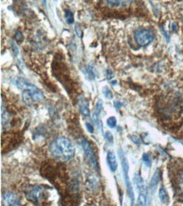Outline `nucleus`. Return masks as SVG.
Segmentation results:
<instances>
[{"mask_svg": "<svg viewBox=\"0 0 183 206\" xmlns=\"http://www.w3.org/2000/svg\"><path fill=\"white\" fill-rule=\"evenodd\" d=\"M50 154L55 159L62 161L71 160L74 156V148L70 140L65 137H59L51 144Z\"/></svg>", "mask_w": 183, "mask_h": 206, "instance_id": "obj_1", "label": "nucleus"}, {"mask_svg": "<svg viewBox=\"0 0 183 206\" xmlns=\"http://www.w3.org/2000/svg\"><path fill=\"white\" fill-rule=\"evenodd\" d=\"M118 155L120 157V160H121V164H122V171H123V176H124V180H125V184L127 187V194L129 196L130 200L132 204H134V193L133 190V186H132V183L130 181L129 175H128V171H129V165L127 162L126 156L124 155V153L122 151V150L119 149L118 150Z\"/></svg>", "mask_w": 183, "mask_h": 206, "instance_id": "obj_2", "label": "nucleus"}, {"mask_svg": "<svg viewBox=\"0 0 183 206\" xmlns=\"http://www.w3.org/2000/svg\"><path fill=\"white\" fill-rule=\"evenodd\" d=\"M134 38L136 42L140 47H146L153 41V34L151 31L146 29H138L134 33Z\"/></svg>", "mask_w": 183, "mask_h": 206, "instance_id": "obj_3", "label": "nucleus"}, {"mask_svg": "<svg viewBox=\"0 0 183 206\" xmlns=\"http://www.w3.org/2000/svg\"><path fill=\"white\" fill-rule=\"evenodd\" d=\"M25 197L32 203H39L44 198V191L40 186H30L25 189Z\"/></svg>", "mask_w": 183, "mask_h": 206, "instance_id": "obj_4", "label": "nucleus"}, {"mask_svg": "<svg viewBox=\"0 0 183 206\" xmlns=\"http://www.w3.org/2000/svg\"><path fill=\"white\" fill-rule=\"evenodd\" d=\"M81 144H82V147L84 149V158L86 160V161L90 164V167L95 168V169H97L98 168V162H97L96 156L94 153L93 149L90 146V144H89V142L84 139L82 140Z\"/></svg>", "mask_w": 183, "mask_h": 206, "instance_id": "obj_5", "label": "nucleus"}, {"mask_svg": "<svg viewBox=\"0 0 183 206\" xmlns=\"http://www.w3.org/2000/svg\"><path fill=\"white\" fill-rule=\"evenodd\" d=\"M4 201L8 204V205H20V199L14 193H6L4 196Z\"/></svg>", "mask_w": 183, "mask_h": 206, "instance_id": "obj_6", "label": "nucleus"}, {"mask_svg": "<svg viewBox=\"0 0 183 206\" xmlns=\"http://www.w3.org/2000/svg\"><path fill=\"white\" fill-rule=\"evenodd\" d=\"M107 165H108L111 171L115 172L117 171V158H116L114 152L109 151L107 153Z\"/></svg>", "mask_w": 183, "mask_h": 206, "instance_id": "obj_7", "label": "nucleus"}, {"mask_svg": "<svg viewBox=\"0 0 183 206\" xmlns=\"http://www.w3.org/2000/svg\"><path fill=\"white\" fill-rule=\"evenodd\" d=\"M79 107H80V113L85 117H89L90 116V111L89 109L87 100L84 97H80L79 100Z\"/></svg>", "mask_w": 183, "mask_h": 206, "instance_id": "obj_8", "label": "nucleus"}, {"mask_svg": "<svg viewBox=\"0 0 183 206\" xmlns=\"http://www.w3.org/2000/svg\"><path fill=\"white\" fill-rule=\"evenodd\" d=\"M101 111H102V101H101V100H99V101H97V103H96V108H95V111H94L93 115H92L93 121H94L95 124H96L97 127H99V125H101V123H100V122L99 120L100 114L101 113Z\"/></svg>", "mask_w": 183, "mask_h": 206, "instance_id": "obj_9", "label": "nucleus"}, {"mask_svg": "<svg viewBox=\"0 0 183 206\" xmlns=\"http://www.w3.org/2000/svg\"><path fill=\"white\" fill-rule=\"evenodd\" d=\"M134 182L135 183L136 187H137V188L138 189V191H139V193L146 191V188H145L144 187V180L140 177V175L135 174L134 177Z\"/></svg>", "mask_w": 183, "mask_h": 206, "instance_id": "obj_10", "label": "nucleus"}, {"mask_svg": "<svg viewBox=\"0 0 183 206\" xmlns=\"http://www.w3.org/2000/svg\"><path fill=\"white\" fill-rule=\"evenodd\" d=\"M132 0H107V4L111 7H119L122 5L128 4Z\"/></svg>", "mask_w": 183, "mask_h": 206, "instance_id": "obj_11", "label": "nucleus"}, {"mask_svg": "<svg viewBox=\"0 0 183 206\" xmlns=\"http://www.w3.org/2000/svg\"><path fill=\"white\" fill-rule=\"evenodd\" d=\"M160 170L158 169L156 171H155V173L154 174V176H153L152 179H151V181H150V184H149V187H150V188L151 189H154V188H155V187L157 186V184L159 183V182H160Z\"/></svg>", "mask_w": 183, "mask_h": 206, "instance_id": "obj_12", "label": "nucleus"}, {"mask_svg": "<svg viewBox=\"0 0 183 206\" xmlns=\"http://www.w3.org/2000/svg\"><path fill=\"white\" fill-rule=\"evenodd\" d=\"M159 198H160V201L164 204H167L169 201V196H168L167 191L164 189V187H161L159 192Z\"/></svg>", "mask_w": 183, "mask_h": 206, "instance_id": "obj_13", "label": "nucleus"}, {"mask_svg": "<svg viewBox=\"0 0 183 206\" xmlns=\"http://www.w3.org/2000/svg\"><path fill=\"white\" fill-rule=\"evenodd\" d=\"M137 204L139 205H146L147 204V191L139 193L138 198H137Z\"/></svg>", "mask_w": 183, "mask_h": 206, "instance_id": "obj_14", "label": "nucleus"}, {"mask_svg": "<svg viewBox=\"0 0 183 206\" xmlns=\"http://www.w3.org/2000/svg\"><path fill=\"white\" fill-rule=\"evenodd\" d=\"M65 19H66L67 22H68V24H69V25H71V24L73 23V21H74L73 15V13L70 11V10H66V11H65Z\"/></svg>", "mask_w": 183, "mask_h": 206, "instance_id": "obj_15", "label": "nucleus"}, {"mask_svg": "<svg viewBox=\"0 0 183 206\" xmlns=\"http://www.w3.org/2000/svg\"><path fill=\"white\" fill-rule=\"evenodd\" d=\"M107 124L108 127H110L111 128H116L117 126V119L115 117H110L107 118Z\"/></svg>", "mask_w": 183, "mask_h": 206, "instance_id": "obj_16", "label": "nucleus"}, {"mask_svg": "<svg viewBox=\"0 0 183 206\" xmlns=\"http://www.w3.org/2000/svg\"><path fill=\"white\" fill-rule=\"evenodd\" d=\"M102 92H103L104 96H105V97L107 98V99H111L112 96H113L111 90L109 89L108 87H103V89H102Z\"/></svg>", "mask_w": 183, "mask_h": 206, "instance_id": "obj_17", "label": "nucleus"}, {"mask_svg": "<svg viewBox=\"0 0 183 206\" xmlns=\"http://www.w3.org/2000/svg\"><path fill=\"white\" fill-rule=\"evenodd\" d=\"M105 139L110 144H113V136L111 133V132H106L105 133Z\"/></svg>", "mask_w": 183, "mask_h": 206, "instance_id": "obj_18", "label": "nucleus"}, {"mask_svg": "<svg viewBox=\"0 0 183 206\" xmlns=\"http://www.w3.org/2000/svg\"><path fill=\"white\" fill-rule=\"evenodd\" d=\"M143 160L144 161L145 165H146L147 167H151V160H150L149 156H148L147 154H144V156H143Z\"/></svg>", "mask_w": 183, "mask_h": 206, "instance_id": "obj_19", "label": "nucleus"}, {"mask_svg": "<svg viewBox=\"0 0 183 206\" xmlns=\"http://www.w3.org/2000/svg\"><path fill=\"white\" fill-rule=\"evenodd\" d=\"M85 125H86V127H87V129L88 131L90 133H94V128H93V126H92V124H90V123H85Z\"/></svg>", "mask_w": 183, "mask_h": 206, "instance_id": "obj_20", "label": "nucleus"}, {"mask_svg": "<svg viewBox=\"0 0 183 206\" xmlns=\"http://www.w3.org/2000/svg\"><path fill=\"white\" fill-rule=\"evenodd\" d=\"M15 38L16 40H18L19 42H21V40L23 39V35H22L20 32H17L15 35Z\"/></svg>", "mask_w": 183, "mask_h": 206, "instance_id": "obj_21", "label": "nucleus"}, {"mask_svg": "<svg viewBox=\"0 0 183 206\" xmlns=\"http://www.w3.org/2000/svg\"><path fill=\"white\" fill-rule=\"evenodd\" d=\"M112 77H113V73H112L110 69H108L107 70V79H111Z\"/></svg>", "mask_w": 183, "mask_h": 206, "instance_id": "obj_22", "label": "nucleus"}, {"mask_svg": "<svg viewBox=\"0 0 183 206\" xmlns=\"http://www.w3.org/2000/svg\"><path fill=\"white\" fill-rule=\"evenodd\" d=\"M115 106H116V108H119L120 106H122V104L118 101H115Z\"/></svg>", "mask_w": 183, "mask_h": 206, "instance_id": "obj_23", "label": "nucleus"}, {"mask_svg": "<svg viewBox=\"0 0 183 206\" xmlns=\"http://www.w3.org/2000/svg\"><path fill=\"white\" fill-rule=\"evenodd\" d=\"M181 187H182L183 188V174L182 176H181Z\"/></svg>", "mask_w": 183, "mask_h": 206, "instance_id": "obj_24", "label": "nucleus"}]
</instances>
